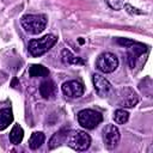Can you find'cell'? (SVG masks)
Returning a JSON list of instances; mask_svg holds the SVG:
<instances>
[{
  "label": "cell",
  "mask_w": 153,
  "mask_h": 153,
  "mask_svg": "<svg viewBox=\"0 0 153 153\" xmlns=\"http://www.w3.org/2000/svg\"><path fill=\"white\" fill-rule=\"evenodd\" d=\"M47 17L44 14H25L20 19V24L25 32L30 35H38L43 32L47 26Z\"/></svg>",
  "instance_id": "6da1fadb"
},
{
  "label": "cell",
  "mask_w": 153,
  "mask_h": 153,
  "mask_svg": "<svg viewBox=\"0 0 153 153\" xmlns=\"http://www.w3.org/2000/svg\"><path fill=\"white\" fill-rule=\"evenodd\" d=\"M57 42V37L54 35H45L42 38L38 39H31L29 42V51L32 56L38 57L43 54H45L50 48H53V45Z\"/></svg>",
  "instance_id": "7a4b0ae2"
},
{
  "label": "cell",
  "mask_w": 153,
  "mask_h": 153,
  "mask_svg": "<svg viewBox=\"0 0 153 153\" xmlns=\"http://www.w3.org/2000/svg\"><path fill=\"white\" fill-rule=\"evenodd\" d=\"M66 142L73 149L82 152V151L88 149V147L91 146V137L88 134H86L82 130H74V131L69 130V134H68Z\"/></svg>",
  "instance_id": "3957f363"
},
{
  "label": "cell",
  "mask_w": 153,
  "mask_h": 153,
  "mask_svg": "<svg viewBox=\"0 0 153 153\" xmlns=\"http://www.w3.org/2000/svg\"><path fill=\"white\" fill-rule=\"evenodd\" d=\"M103 121V116L100 112L92 109H84L78 114V122L82 128L94 129Z\"/></svg>",
  "instance_id": "277c9868"
},
{
  "label": "cell",
  "mask_w": 153,
  "mask_h": 153,
  "mask_svg": "<svg viewBox=\"0 0 153 153\" xmlns=\"http://www.w3.org/2000/svg\"><path fill=\"white\" fill-rule=\"evenodd\" d=\"M96 67L103 73H112L118 67V59L112 53H103L97 57Z\"/></svg>",
  "instance_id": "5b68a950"
},
{
  "label": "cell",
  "mask_w": 153,
  "mask_h": 153,
  "mask_svg": "<svg viewBox=\"0 0 153 153\" xmlns=\"http://www.w3.org/2000/svg\"><path fill=\"white\" fill-rule=\"evenodd\" d=\"M120 130L114 124H106L103 129V142L108 149H114L120 142Z\"/></svg>",
  "instance_id": "8992f818"
},
{
  "label": "cell",
  "mask_w": 153,
  "mask_h": 153,
  "mask_svg": "<svg viewBox=\"0 0 153 153\" xmlns=\"http://www.w3.org/2000/svg\"><path fill=\"white\" fill-rule=\"evenodd\" d=\"M117 103L120 106H123V108H134L139 103V96L133 88L123 87L118 92Z\"/></svg>",
  "instance_id": "52a82bcc"
},
{
  "label": "cell",
  "mask_w": 153,
  "mask_h": 153,
  "mask_svg": "<svg viewBox=\"0 0 153 153\" xmlns=\"http://www.w3.org/2000/svg\"><path fill=\"white\" fill-rule=\"evenodd\" d=\"M62 92L68 98H79L84 94V84L79 80H68L62 84Z\"/></svg>",
  "instance_id": "ba28073f"
},
{
  "label": "cell",
  "mask_w": 153,
  "mask_h": 153,
  "mask_svg": "<svg viewBox=\"0 0 153 153\" xmlns=\"http://www.w3.org/2000/svg\"><path fill=\"white\" fill-rule=\"evenodd\" d=\"M148 50V47L142 44V43H139V42H134L133 44H130L128 47V51H127V59H128V62H129V66L131 68L135 67V63H136V60L145 53Z\"/></svg>",
  "instance_id": "9c48e42d"
},
{
  "label": "cell",
  "mask_w": 153,
  "mask_h": 153,
  "mask_svg": "<svg viewBox=\"0 0 153 153\" xmlns=\"http://www.w3.org/2000/svg\"><path fill=\"white\" fill-rule=\"evenodd\" d=\"M92 81H93V86L96 92L98 93V96L100 97H108L112 90L111 84L100 74H93L92 75Z\"/></svg>",
  "instance_id": "30bf717a"
},
{
  "label": "cell",
  "mask_w": 153,
  "mask_h": 153,
  "mask_svg": "<svg viewBox=\"0 0 153 153\" xmlns=\"http://www.w3.org/2000/svg\"><path fill=\"white\" fill-rule=\"evenodd\" d=\"M57 93L56 85L53 80H45L39 86V94L44 99H54Z\"/></svg>",
  "instance_id": "8fae6325"
},
{
  "label": "cell",
  "mask_w": 153,
  "mask_h": 153,
  "mask_svg": "<svg viewBox=\"0 0 153 153\" xmlns=\"http://www.w3.org/2000/svg\"><path fill=\"white\" fill-rule=\"evenodd\" d=\"M68 134H69V130H67V129H61V130L56 131V133L51 136V139H50V141H49V148H50V149H54V148L59 147L60 145L65 143V142L67 141Z\"/></svg>",
  "instance_id": "7c38bea8"
},
{
  "label": "cell",
  "mask_w": 153,
  "mask_h": 153,
  "mask_svg": "<svg viewBox=\"0 0 153 153\" xmlns=\"http://www.w3.org/2000/svg\"><path fill=\"white\" fill-rule=\"evenodd\" d=\"M45 136L42 131H33L29 139V147L31 149H37L44 143Z\"/></svg>",
  "instance_id": "4fadbf2b"
},
{
  "label": "cell",
  "mask_w": 153,
  "mask_h": 153,
  "mask_svg": "<svg viewBox=\"0 0 153 153\" xmlns=\"http://www.w3.org/2000/svg\"><path fill=\"white\" fill-rule=\"evenodd\" d=\"M13 121V114L11 109H1L0 110V130L6 129Z\"/></svg>",
  "instance_id": "5bb4252c"
},
{
  "label": "cell",
  "mask_w": 153,
  "mask_h": 153,
  "mask_svg": "<svg viewBox=\"0 0 153 153\" xmlns=\"http://www.w3.org/2000/svg\"><path fill=\"white\" fill-rule=\"evenodd\" d=\"M24 137V130L19 124H14L10 133V141L13 145H19Z\"/></svg>",
  "instance_id": "9a60e30c"
},
{
  "label": "cell",
  "mask_w": 153,
  "mask_h": 153,
  "mask_svg": "<svg viewBox=\"0 0 153 153\" xmlns=\"http://www.w3.org/2000/svg\"><path fill=\"white\" fill-rule=\"evenodd\" d=\"M29 74L32 78H38V76H48L49 71L42 65H31L29 67Z\"/></svg>",
  "instance_id": "2e32d148"
},
{
  "label": "cell",
  "mask_w": 153,
  "mask_h": 153,
  "mask_svg": "<svg viewBox=\"0 0 153 153\" xmlns=\"http://www.w3.org/2000/svg\"><path fill=\"white\" fill-rule=\"evenodd\" d=\"M62 61L65 63H68V65H84V60L82 59L73 55L67 49L62 50Z\"/></svg>",
  "instance_id": "e0dca14e"
},
{
  "label": "cell",
  "mask_w": 153,
  "mask_h": 153,
  "mask_svg": "<svg viewBox=\"0 0 153 153\" xmlns=\"http://www.w3.org/2000/svg\"><path fill=\"white\" fill-rule=\"evenodd\" d=\"M114 120L117 124H124L129 120V112L123 109H118L114 112Z\"/></svg>",
  "instance_id": "ac0fdd59"
},
{
  "label": "cell",
  "mask_w": 153,
  "mask_h": 153,
  "mask_svg": "<svg viewBox=\"0 0 153 153\" xmlns=\"http://www.w3.org/2000/svg\"><path fill=\"white\" fill-rule=\"evenodd\" d=\"M108 5L112 8V10H122L123 6H124V0H106Z\"/></svg>",
  "instance_id": "d6986e66"
},
{
  "label": "cell",
  "mask_w": 153,
  "mask_h": 153,
  "mask_svg": "<svg viewBox=\"0 0 153 153\" xmlns=\"http://www.w3.org/2000/svg\"><path fill=\"white\" fill-rule=\"evenodd\" d=\"M117 43H118V44H121V45H123L124 48H128L130 44H133V43H134V41L128 39V38H118V39H117Z\"/></svg>",
  "instance_id": "ffe728a7"
},
{
  "label": "cell",
  "mask_w": 153,
  "mask_h": 153,
  "mask_svg": "<svg viewBox=\"0 0 153 153\" xmlns=\"http://www.w3.org/2000/svg\"><path fill=\"white\" fill-rule=\"evenodd\" d=\"M124 8H128L127 11L128 12H130V13H136V14H142L143 12L142 11H137V8H133L130 5H128V4H124V6H123Z\"/></svg>",
  "instance_id": "44dd1931"
}]
</instances>
